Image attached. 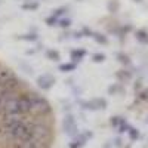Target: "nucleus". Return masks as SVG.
<instances>
[{"instance_id":"a211bd4d","label":"nucleus","mask_w":148,"mask_h":148,"mask_svg":"<svg viewBox=\"0 0 148 148\" xmlns=\"http://www.w3.org/2000/svg\"><path fill=\"white\" fill-rule=\"evenodd\" d=\"M19 39L28 40V42H34V40H37V34H24V36H19Z\"/></svg>"},{"instance_id":"f03ea898","label":"nucleus","mask_w":148,"mask_h":148,"mask_svg":"<svg viewBox=\"0 0 148 148\" xmlns=\"http://www.w3.org/2000/svg\"><path fill=\"white\" fill-rule=\"evenodd\" d=\"M0 113L3 116H25L24 110L21 107V101H19V95L18 93H10V96L5 101Z\"/></svg>"},{"instance_id":"f257e3e1","label":"nucleus","mask_w":148,"mask_h":148,"mask_svg":"<svg viewBox=\"0 0 148 148\" xmlns=\"http://www.w3.org/2000/svg\"><path fill=\"white\" fill-rule=\"evenodd\" d=\"M28 99H30V105H31V110H30V113L34 114V116H46L49 114L52 111V107L51 104H49L45 98L39 93H36V92H30L28 93Z\"/></svg>"},{"instance_id":"ddd939ff","label":"nucleus","mask_w":148,"mask_h":148,"mask_svg":"<svg viewBox=\"0 0 148 148\" xmlns=\"http://www.w3.org/2000/svg\"><path fill=\"white\" fill-rule=\"evenodd\" d=\"M92 36H93V39H95L98 43H101V45H105V43H107V37L102 36L101 33H93Z\"/></svg>"},{"instance_id":"20e7f679","label":"nucleus","mask_w":148,"mask_h":148,"mask_svg":"<svg viewBox=\"0 0 148 148\" xmlns=\"http://www.w3.org/2000/svg\"><path fill=\"white\" fill-rule=\"evenodd\" d=\"M92 136H93V133H92L90 130H84L83 133L76 135V136H74V138L71 139V142H70L68 148H82L83 145L88 144V141H89Z\"/></svg>"},{"instance_id":"f8f14e48","label":"nucleus","mask_w":148,"mask_h":148,"mask_svg":"<svg viewBox=\"0 0 148 148\" xmlns=\"http://www.w3.org/2000/svg\"><path fill=\"white\" fill-rule=\"evenodd\" d=\"M74 68H76V64H61L59 65V70L61 71H65V73H70V71H74Z\"/></svg>"},{"instance_id":"9d476101","label":"nucleus","mask_w":148,"mask_h":148,"mask_svg":"<svg viewBox=\"0 0 148 148\" xmlns=\"http://www.w3.org/2000/svg\"><path fill=\"white\" fill-rule=\"evenodd\" d=\"M136 39H138L141 43H148V33L144 31V30L136 31Z\"/></svg>"},{"instance_id":"4468645a","label":"nucleus","mask_w":148,"mask_h":148,"mask_svg":"<svg viewBox=\"0 0 148 148\" xmlns=\"http://www.w3.org/2000/svg\"><path fill=\"white\" fill-rule=\"evenodd\" d=\"M37 8H39V3H37V2H33V3H27L25 2L22 5V9H25V10H34Z\"/></svg>"},{"instance_id":"9b49d317","label":"nucleus","mask_w":148,"mask_h":148,"mask_svg":"<svg viewBox=\"0 0 148 148\" xmlns=\"http://www.w3.org/2000/svg\"><path fill=\"white\" fill-rule=\"evenodd\" d=\"M46 56L51 59V61H59V53L56 52V51H53V49H49V51L46 52Z\"/></svg>"},{"instance_id":"f3484780","label":"nucleus","mask_w":148,"mask_h":148,"mask_svg":"<svg viewBox=\"0 0 148 148\" xmlns=\"http://www.w3.org/2000/svg\"><path fill=\"white\" fill-rule=\"evenodd\" d=\"M117 77H119L120 80H129V79H130V74H129L127 71H125V70H121V71L117 73Z\"/></svg>"},{"instance_id":"b1692460","label":"nucleus","mask_w":148,"mask_h":148,"mask_svg":"<svg viewBox=\"0 0 148 148\" xmlns=\"http://www.w3.org/2000/svg\"><path fill=\"white\" fill-rule=\"evenodd\" d=\"M110 8H111V9H116V8H117V5H116V3H111V5H110Z\"/></svg>"},{"instance_id":"aec40b11","label":"nucleus","mask_w":148,"mask_h":148,"mask_svg":"<svg viewBox=\"0 0 148 148\" xmlns=\"http://www.w3.org/2000/svg\"><path fill=\"white\" fill-rule=\"evenodd\" d=\"M46 24H47V25H56V24H58V18H55L53 15L51 18H46Z\"/></svg>"},{"instance_id":"423d86ee","label":"nucleus","mask_w":148,"mask_h":148,"mask_svg":"<svg viewBox=\"0 0 148 148\" xmlns=\"http://www.w3.org/2000/svg\"><path fill=\"white\" fill-rule=\"evenodd\" d=\"M82 105H83V108H86V110H104V108L107 107V102H105V99H102V98H96V99L83 102Z\"/></svg>"},{"instance_id":"412c9836","label":"nucleus","mask_w":148,"mask_h":148,"mask_svg":"<svg viewBox=\"0 0 148 148\" xmlns=\"http://www.w3.org/2000/svg\"><path fill=\"white\" fill-rule=\"evenodd\" d=\"M65 10H67V8H58V9L53 12V16L58 18L59 15H64V14H65Z\"/></svg>"},{"instance_id":"6ab92c4d","label":"nucleus","mask_w":148,"mask_h":148,"mask_svg":"<svg viewBox=\"0 0 148 148\" xmlns=\"http://www.w3.org/2000/svg\"><path fill=\"white\" fill-rule=\"evenodd\" d=\"M104 59H105V55H104V53H95V55L92 56L93 62H102Z\"/></svg>"},{"instance_id":"0eeeda50","label":"nucleus","mask_w":148,"mask_h":148,"mask_svg":"<svg viewBox=\"0 0 148 148\" xmlns=\"http://www.w3.org/2000/svg\"><path fill=\"white\" fill-rule=\"evenodd\" d=\"M14 148H49V145H45V144H40V142H36V141H25V142H19V144H15Z\"/></svg>"},{"instance_id":"2eb2a0df","label":"nucleus","mask_w":148,"mask_h":148,"mask_svg":"<svg viewBox=\"0 0 148 148\" xmlns=\"http://www.w3.org/2000/svg\"><path fill=\"white\" fill-rule=\"evenodd\" d=\"M70 24H71V21L67 19V18H61V19H58V25H59V27H62V28H68V27H70Z\"/></svg>"},{"instance_id":"393cba45","label":"nucleus","mask_w":148,"mask_h":148,"mask_svg":"<svg viewBox=\"0 0 148 148\" xmlns=\"http://www.w3.org/2000/svg\"><path fill=\"white\" fill-rule=\"evenodd\" d=\"M0 5H2V0H0Z\"/></svg>"},{"instance_id":"6e6552de","label":"nucleus","mask_w":148,"mask_h":148,"mask_svg":"<svg viewBox=\"0 0 148 148\" xmlns=\"http://www.w3.org/2000/svg\"><path fill=\"white\" fill-rule=\"evenodd\" d=\"M14 77H15L14 71H10L9 68H5V67H0V84H5L6 82H9Z\"/></svg>"},{"instance_id":"7ed1b4c3","label":"nucleus","mask_w":148,"mask_h":148,"mask_svg":"<svg viewBox=\"0 0 148 148\" xmlns=\"http://www.w3.org/2000/svg\"><path fill=\"white\" fill-rule=\"evenodd\" d=\"M62 130L65 135H68V136L74 138L76 135H79V129H77V121L76 119H74L73 114H67L65 119L62 120Z\"/></svg>"},{"instance_id":"dca6fc26","label":"nucleus","mask_w":148,"mask_h":148,"mask_svg":"<svg viewBox=\"0 0 148 148\" xmlns=\"http://www.w3.org/2000/svg\"><path fill=\"white\" fill-rule=\"evenodd\" d=\"M117 59L120 61L121 64H125V65H127L130 61H129V56L127 55H125V53H117Z\"/></svg>"},{"instance_id":"a878e982","label":"nucleus","mask_w":148,"mask_h":148,"mask_svg":"<svg viewBox=\"0 0 148 148\" xmlns=\"http://www.w3.org/2000/svg\"><path fill=\"white\" fill-rule=\"evenodd\" d=\"M136 2H139V0H136Z\"/></svg>"},{"instance_id":"1a4fd4ad","label":"nucleus","mask_w":148,"mask_h":148,"mask_svg":"<svg viewBox=\"0 0 148 148\" xmlns=\"http://www.w3.org/2000/svg\"><path fill=\"white\" fill-rule=\"evenodd\" d=\"M84 55H86V51H84V49H74V51L71 52V59L80 61Z\"/></svg>"},{"instance_id":"5701e85b","label":"nucleus","mask_w":148,"mask_h":148,"mask_svg":"<svg viewBox=\"0 0 148 148\" xmlns=\"http://www.w3.org/2000/svg\"><path fill=\"white\" fill-rule=\"evenodd\" d=\"M141 99H144V101H148V89H145V90L141 93Z\"/></svg>"},{"instance_id":"39448f33","label":"nucleus","mask_w":148,"mask_h":148,"mask_svg":"<svg viewBox=\"0 0 148 148\" xmlns=\"http://www.w3.org/2000/svg\"><path fill=\"white\" fill-rule=\"evenodd\" d=\"M55 82H56L55 76L53 74H49V73H45V74L37 77V86H39L42 90H49L55 84Z\"/></svg>"},{"instance_id":"4be33fe9","label":"nucleus","mask_w":148,"mask_h":148,"mask_svg":"<svg viewBox=\"0 0 148 148\" xmlns=\"http://www.w3.org/2000/svg\"><path fill=\"white\" fill-rule=\"evenodd\" d=\"M129 135H130V138H132V139H136V138L139 136L138 130H136V129H133V127H130V129H129Z\"/></svg>"}]
</instances>
